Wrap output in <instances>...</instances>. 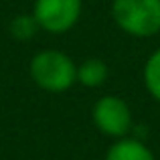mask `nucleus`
<instances>
[{
    "label": "nucleus",
    "instance_id": "20e7f679",
    "mask_svg": "<svg viewBox=\"0 0 160 160\" xmlns=\"http://www.w3.org/2000/svg\"><path fill=\"white\" fill-rule=\"evenodd\" d=\"M91 116H93L95 128L106 136L124 138L132 128V113H130L128 103L116 95H106L98 99Z\"/></svg>",
    "mask_w": 160,
    "mask_h": 160
},
{
    "label": "nucleus",
    "instance_id": "6e6552de",
    "mask_svg": "<svg viewBox=\"0 0 160 160\" xmlns=\"http://www.w3.org/2000/svg\"><path fill=\"white\" fill-rule=\"evenodd\" d=\"M37 31H39V24L32 14H20L10 22V35L18 41H28L31 37H35Z\"/></svg>",
    "mask_w": 160,
    "mask_h": 160
},
{
    "label": "nucleus",
    "instance_id": "39448f33",
    "mask_svg": "<svg viewBox=\"0 0 160 160\" xmlns=\"http://www.w3.org/2000/svg\"><path fill=\"white\" fill-rule=\"evenodd\" d=\"M106 160H154V154L136 138H122L109 146Z\"/></svg>",
    "mask_w": 160,
    "mask_h": 160
},
{
    "label": "nucleus",
    "instance_id": "7ed1b4c3",
    "mask_svg": "<svg viewBox=\"0 0 160 160\" xmlns=\"http://www.w3.org/2000/svg\"><path fill=\"white\" fill-rule=\"evenodd\" d=\"M81 8V0H35L32 16L39 28L51 35H63L77 24Z\"/></svg>",
    "mask_w": 160,
    "mask_h": 160
},
{
    "label": "nucleus",
    "instance_id": "f257e3e1",
    "mask_svg": "<svg viewBox=\"0 0 160 160\" xmlns=\"http://www.w3.org/2000/svg\"><path fill=\"white\" fill-rule=\"evenodd\" d=\"M28 73L32 81L49 93L67 91L77 81V65L73 63V59L67 53L55 51V49L37 53L31 59Z\"/></svg>",
    "mask_w": 160,
    "mask_h": 160
},
{
    "label": "nucleus",
    "instance_id": "423d86ee",
    "mask_svg": "<svg viewBox=\"0 0 160 160\" xmlns=\"http://www.w3.org/2000/svg\"><path fill=\"white\" fill-rule=\"evenodd\" d=\"M108 79V65L98 57L85 59L77 65V81L85 87H99Z\"/></svg>",
    "mask_w": 160,
    "mask_h": 160
},
{
    "label": "nucleus",
    "instance_id": "f03ea898",
    "mask_svg": "<svg viewBox=\"0 0 160 160\" xmlns=\"http://www.w3.org/2000/svg\"><path fill=\"white\" fill-rule=\"evenodd\" d=\"M112 16L132 37H152L160 31V0H113Z\"/></svg>",
    "mask_w": 160,
    "mask_h": 160
},
{
    "label": "nucleus",
    "instance_id": "0eeeda50",
    "mask_svg": "<svg viewBox=\"0 0 160 160\" xmlns=\"http://www.w3.org/2000/svg\"><path fill=\"white\" fill-rule=\"evenodd\" d=\"M144 83L154 99L160 102V49L154 51L144 67Z\"/></svg>",
    "mask_w": 160,
    "mask_h": 160
}]
</instances>
